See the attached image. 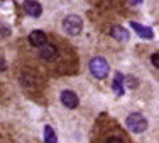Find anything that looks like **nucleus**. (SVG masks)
Here are the masks:
<instances>
[{"instance_id": "obj_1", "label": "nucleus", "mask_w": 159, "mask_h": 143, "mask_svg": "<svg viewBox=\"0 0 159 143\" xmlns=\"http://www.w3.org/2000/svg\"><path fill=\"white\" fill-rule=\"evenodd\" d=\"M90 71H92V74L97 78V79H103V78L108 76L110 66H108L107 61H105V57L97 56V57H93L92 61H90Z\"/></svg>"}, {"instance_id": "obj_2", "label": "nucleus", "mask_w": 159, "mask_h": 143, "mask_svg": "<svg viewBox=\"0 0 159 143\" xmlns=\"http://www.w3.org/2000/svg\"><path fill=\"white\" fill-rule=\"evenodd\" d=\"M125 125L132 133H142V131L147 130V120L144 118L141 113H132V115L127 116Z\"/></svg>"}, {"instance_id": "obj_3", "label": "nucleus", "mask_w": 159, "mask_h": 143, "mask_svg": "<svg viewBox=\"0 0 159 143\" xmlns=\"http://www.w3.org/2000/svg\"><path fill=\"white\" fill-rule=\"evenodd\" d=\"M63 29L68 36H78L83 29V20L78 15H68L63 20Z\"/></svg>"}, {"instance_id": "obj_4", "label": "nucleus", "mask_w": 159, "mask_h": 143, "mask_svg": "<svg viewBox=\"0 0 159 143\" xmlns=\"http://www.w3.org/2000/svg\"><path fill=\"white\" fill-rule=\"evenodd\" d=\"M22 9H24V12L31 17H39L41 14H43V7H41V3L36 2V0H24Z\"/></svg>"}, {"instance_id": "obj_5", "label": "nucleus", "mask_w": 159, "mask_h": 143, "mask_svg": "<svg viewBox=\"0 0 159 143\" xmlns=\"http://www.w3.org/2000/svg\"><path fill=\"white\" fill-rule=\"evenodd\" d=\"M39 56L41 59H44V61H54L56 57H58V49L56 46H52V44H44L43 47H39Z\"/></svg>"}, {"instance_id": "obj_6", "label": "nucleus", "mask_w": 159, "mask_h": 143, "mask_svg": "<svg viewBox=\"0 0 159 143\" xmlns=\"http://www.w3.org/2000/svg\"><path fill=\"white\" fill-rule=\"evenodd\" d=\"M61 103L64 104V106L66 108H71V110H73V108H76L78 104H80V99H78V96L75 95L73 91H70V89H66V91H63L61 93Z\"/></svg>"}, {"instance_id": "obj_7", "label": "nucleus", "mask_w": 159, "mask_h": 143, "mask_svg": "<svg viewBox=\"0 0 159 143\" xmlns=\"http://www.w3.org/2000/svg\"><path fill=\"white\" fill-rule=\"evenodd\" d=\"M29 44L32 47H43L44 44H48V37L43 31H32L29 34Z\"/></svg>"}, {"instance_id": "obj_8", "label": "nucleus", "mask_w": 159, "mask_h": 143, "mask_svg": "<svg viewBox=\"0 0 159 143\" xmlns=\"http://www.w3.org/2000/svg\"><path fill=\"white\" fill-rule=\"evenodd\" d=\"M110 36L113 37L115 40H120V42H127L129 39H130V34L125 27H122V25H113L110 29Z\"/></svg>"}, {"instance_id": "obj_9", "label": "nucleus", "mask_w": 159, "mask_h": 143, "mask_svg": "<svg viewBox=\"0 0 159 143\" xmlns=\"http://www.w3.org/2000/svg\"><path fill=\"white\" fill-rule=\"evenodd\" d=\"M130 27H134V31L137 32V36L142 37V39H152V37H154L152 29L147 27V25L137 24V22H130Z\"/></svg>"}, {"instance_id": "obj_10", "label": "nucleus", "mask_w": 159, "mask_h": 143, "mask_svg": "<svg viewBox=\"0 0 159 143\" xmlns=\"http://www.w3.org/2000/svg\"><path fill=\"white\" fill-rule=\"evenodd\" d=\"M124 78H125L124 74L117 73V74H115V79H113V82H112V88H113V91H115L117 96H122V95H124V88H122Z\"/></svg>"}, {"instance_id": "obj_11", "label": "nucleus", "mask_w": 159, "mask_h": 143, "mask_svg": "<svg viewBox=\"0 0 159 143\" xmlns=\"http://www.w3.org/2000/svg\"><path fill=\"white\" fill-rule=\"evenodd\" d=\"M44 141L46 143H58V137H56L54 130L51 126H44Z\"/></svg>"}, {"instance_id": "obj_12", "label": "nucleus", "mask_w": 159, "mask_h": 143, "mask_svg": "<svg viewBox=\"0 0 159 143\" xmlns=\"http://www.w3.org/2000/svg\"><path fill=\"white\" fill-rule=\"evenodd\" d=\"M124 82H125V84H127L130 89H135V88L139 86V81L135 79L134 76H125V78H124Z\"/></svg>"}, {"instance_id": "obj_13", "label": "nucleus", "mask_w": 159, "mask_h": 143, "mask_svg": "<svg viewBox=\"0 0 159 143\" xmlns=\"http://www.w3.org/2000/svg\"><path fill=\"white\" fill-rule=\"evenodd\" d=\"M105 143H125L122 137H119V135H110V137L105 140Z\"/></svg>"}, {"instance_id": "obj_14", "label": "nucleus", "mask_w": 159, "mask_h": 143, "mask_svg": "<svg viewBox=\"0 0 159 143\" xmlns=\"http://www.w3.org/2000/svg\"><path fill=\"white\" fill-rule=\"evenodd\" d=\"M151 62L154 64V67H157V69H159V52H154V54L151 56Z\"/></svg>"}, {"instance_id": "obj_15", "label": "nucleus", "mask_w": 159, "mask_h": 143, "mask_svg": "<svg viewBox=\"0 0 159 143\" xmlns=\"http://www.w3.org/2000/svg\"><path fill=\"white\" fill-rule=\"evenodd\" d=\"M5 69H7V62H5V59L0 56V73H2V71H5Z\"/></svg>"}, {"instance_id": "obj_16", "label": "nucleus", "mask_w": 159, "mask_h": 143, "mask_svg": "<svg viewBox=\"0 0 159 143\" xmlns=\"http://www.w3.org/2000/svg\"><path fill=\"white\" fill-rule=\"evenodd\" d=\"M130 3H132V5H141L142 0H130Z\"/></svg>"}]
</instances>
